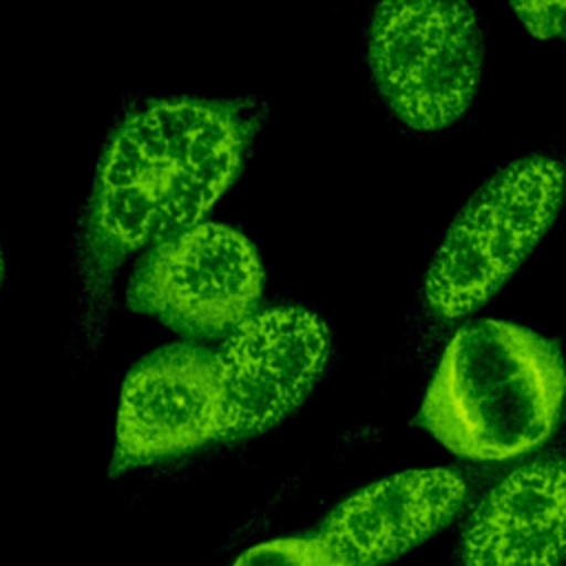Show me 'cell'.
<instances>
[{"instance_id":"obj_1","label":"cell","mask_w":566,"mask_h":566,"mask_svg":"<svg viewBox=\"0 0 566 566\" xmlns=\"http://www.w3.org/2000/svg\"><path fill=\"white\" fill-rule=\"evenodd\" d=\"M248 128L223 102H153L111 137L88 212L91 254L102 270L161 243L210 212L239 172Z\"/></svg>"},{"instance_id":"obj_2","label":"cell","mask_w":566,"mask_h":566,"mask_svg":"<svg viewBox=\"0 0 566 566\" xmlns=\"http://www.w3.org/2000/svg\"><path fill=\"white\" fill-rule=\"evenodd\" d=\"M566 369L546 338L504 321H478L447 345L422 400V422L449 451L509 460L555 429Z\"/></svg>"},{"instance_id":"obj_3","label":"cell","mask_w":566,"mask_h":566,"mask_svg":"<svg viewBox=\"0 0 566 566\" xmlns=\"http://www.w3.org/2000/svg\"><path fill=\"white\" fill-rule=\"evenodd\" d=\"M562 195L564 170L548 157L493 175L447 230L424 279L427 303L444 318L480 307L542 239Z\"/></svg>"},{"instance_id":"obj_4","label":"cell","mask_w":566,"mask_h":566,"mask_svg":"<svg viewBox=\"0 0 566 566\" xmlns=\"http://www.w3.org/2000/svg\"><path fill=\"white\" fill-rule=\"evenodd\" d=\"M374 82L400 122L440 130L471 104L482 33L467 0H380L369 24Z\"/></svg>"},{"instance_id":"obj_5","label":"cell","mask_w":566,"mask_h":566,"mask_svg":"<svg viewBox=\"0 0 566 566\" xmlns=\"http://www.w3.org/2000/svg\"><path fill=\"white\" fill-rule=\"evenodd\" d=\"M261 276L241 232L201 221L148 250L133 272L128 305L184 336L214 338L254 314Z\"/></svg>"},{"instance_id":"obj_6","label":"cell","mask_w":566,"mask_h":566,"mask_svg":"<svg viewBox=\"0 0 566 566\" xmlns=\"http://www.w3.org/2000/svg\"><path fill=\"white\" fill-rule=\"evenodd\" d=\"M226 394L217 356L175 343L146 356L122 385L113 473L223 438Z\"/></svg>"},{"instance_id":"obj_7","label":"cell","mask_w":566,"mask_h":566,"mask_svg":"<svg viewBox=\"0 0 566 566\" xmlns=\"http://www.w3.org/2000/svg\"><path fill=\"white\" fill-rule=\"evenodd\" d=\"M214 356L226 394L221 440H239L303 402L325 369L329 332L310 310L272 307L239 323Z\"/></svg>"},{"instance_id":"obj_8","label":"cell","mask_w":566,"mask_h":566,"mask_svg":"<svg viewBox=\"0 0 566 566\" xmlns=\"http://www.w3.org/2000/svg\"><path fill=\"white\" fill-rule=\"evenodd\" d=\"M467 495L449 469H413L349 495L323 522L318 537L352 566L396 559L449 524Z\"/></svg>"},{"instance_id":"obj_9","label":"cell","mask_w":566,"mask_h":566,"mask_svg":"<svg viewBox=\"0 0 566 566\" xmlns=\"http://www.w3.org/2000/svg\"><path fill=\"white\" fill-rule=\"evenodd\" d=\"M566 557V462L509 473L471 513L464 566H559Z\"/></svg>"},{"instance_id":"obj_10","label":"cell","mask_w":566,"mask_h":566,"mask_svg":"<svg viewBox=\"0 0 566 566\" xmlns=\"http://www.w3.org/2000/svg\"><path fill=\"white\" fill-rule=\"evenodd\" d=\"M232 566H352L325 539L316 537H279L261 542Z\"/></svg>"},{"instance_id":"obj_11","label":"cell","mask_w":566,"mask_h":566,"mask_svg":"<svg viewBox=\"0 0 566 566\" xmlns=\"http://www.w3.org/2000/svg\"><path fill=\"white\" fill-rule=\"evenodd\" d=\"M524 27L546 40L566 42V0H511Z\"/></svg>"},{"instance_id":"obj_12","label":"cell","mask_w":566,"mask_h":566,"mask_svg":"<svg viewBox=\"0 0 566 566\" xmlns=\"http://www.w3.org/2000/svg\"><path fill=\"white\" fill-rule=\"evenodd\" d=\"M4 281V256H2V245H0V287Z\"/></svg>"}]
</instances>
